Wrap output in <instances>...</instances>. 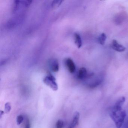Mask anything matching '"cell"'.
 Masks as SVG:
<instances>
[{"instance_id": "7", "label": "cell", "mask_w": 128, "mask_h": 128, "mask_svg": "<svg viewBox=\"0 0 128 128\" xmlns=\"http://www.w3.org/2000/svg\"><path fill=\"white\" fill-rule=\"evenodd\" d=\"M79 118H80V114L79 112H75L73 115V119L72 121L70 126L69 128H75L78 124Z\"/></svg>"}, {"instance_id": "11", "label": "cell", "mask_w": 128, "mask_h": 128, "mask_svg": "<svg viewBox=\"0 0 128 128\" xmlns=\"http://www.w3.org/2000/svg\"><path fill=\"white\" fill-rule=\"evenodd\" d=\"M12 109L11 104L10 102H6L5 104V111L6 113H9Z\"/></svg>"}, {"instance_id": "3", "label": "cell", "mask_w": 128, "mask_h": 128, "mask_svg": "<svg viewBox=\"0 0 128 128\" xmlns=\"http://www.w3.org/2000/svg\"><path fill=\"white\" fill-rule=\"evenodd\" d=\"M111 46L113 50L118 52H123L126 50V48L124 46L119 44L118 42L115 40L112 41Z\"/></svg>"}, {"instance_id": "1", "label": "cell", "mask_w": 128, "mask_h": 128, "mask_svg": "<svg viewBox=\"0 0 128 128\" xmlns=\"http://www.w3.org/2000/svg\"><path fill=\"white\" fill-rule=\"evenodd\" d=\"M125 101L126 98L124 96L118 99L109 113L110 117L117 128H121L126 116V111L122 108Z\"/></svg>"}, {"instance_id": "14", "label": "cell", "mask_w": 128, "mask_h": 128, "mask_svg": "<svg viewBox=\"0 0 128 128\" xmlns=\"http://www.w3.org/2000/svg\"><path fill=\"white\" fill-rule=\"evenodd\" d=\"M30 120L29 119H26L25 121V126L24 128H30Z\"/></svg>"}, {"instance_id": "12", "label": "cell", "mask_w": 128, "mask_h": 128, "mask_svg": "<svg viewBox=\"0 0 128 128\" xmlns=\"http://www.w3.org/2000/svg\"><path fill=\"white\" fill-rule=\"evenodd\" d=\"M64 126V122L62 120H58L56 124V128H62Z\"/></svg>"}, {"instance_id": "9", "label": "cell", "mask_w": 128, "mask_h": 128, "mask_svg": "<svg viewBox=\"0 0 128 128\" xmlns=\"http://www.w3.org/2000/svg\"><path fill=\"white\" fill-rule=\"evenodd\" d=\"M74 42L78 48H80L82 46V38L78 34L75 33L74 34Z\"/></svg>"}, {"instance_id": "15", "label": "cell", "mask_w": 128, "mask_h": 128, "mask_svg": "<svg viewBox=\"0 0 128 128\" xmlns=\"http://www.w3.org/2000/svg\"><path fill=\"white\" fill-rule=\"evenodd\" d=\"M62 1H60V0H58V1H54V2L53 3V6H59L61 4V2Z\"/></svg>"}, {"instance_id": "6", "label": "cell", "mask_w": 128, "mask_h": 128, "mask_svg": "<svg viewBox=\"0 0 128 128\" xmlns=\"http://www.w3.org/2000/svg\"><path fill=\"white\" fill-rule=\"evenodd\" d=\"M66 65L69 72L71 73H73L75 72L76 69L75 65L73 60L70 59L68 58L66 60Z\"/></svg>"}, {"instance_id": "8", "label": "cell", "mask_w": 128, "mask_h": 128, "mask_svg": "<svg viewBox=\"0 0 128 128\" xmlns=\"http://www.w3.org/2000/svg\"><path fill=\"white\" fill-rule=\"evenodd\" d=\"M87 71L84 67H82L79 69L78 74V78L80 79H83L88 77Z\"/></svg>"}, {"instance_id": "5", "label": "cell", "mask_w": 128, "mask_h": 128, "mask_svg": "<svg viewBox=\"0 0 128 128\" xmlns=\"http://www.w3.org/2000/svg\"><path fill=\"white\" fill-rule=\"evenodd\" d=\"M49 66L52 72H57L59 70V64L58 61L55 59H51L49 61Z\"/></svg>"}, {"instance_id": "16", "label": "cell", "mask_w": 128, "mask_h": 128, "mask_svg": "<svg viewBox=\"0 0 128 128\" xmlns=\"http://www.w3.org/2000/svg\"><path fill=\"white\" fill-rule=\"evenodd\" d=\"M4 112L3 111L0 110V118L2 117V116L4 114Z\"/></svg>"}, {"instance_id": "13", "label": "cell", "mask_w": 128, "mask_h": 128, "mask_svg": "<svg viewBox=\"0 0 128 128\" xmlns=\"http://www.w3.org/2000/svg\"><path fill=\"white\" fill-rule=\"evenodd\" d=\"M24 120V117L22 115H19L17 118V122L18 125H19L23 122Z\"/></svg>"}, {"instance_id": "2", "label": "cell", "mask_w": 128, "mask_h": 128, "mask_svg": "<svg viewBox=\"0 0 128 128\" xmlns=\"http://www.w3.org/2000/svg\"><path fill=\"white\" fill-rule=\"evenodd\" d=\"M44 83L50 87L54 91H56L58 90V85L56 82L55 78L52 75H49L46 76L43 80Z\"/></svg>"}, {"instance_id": "10", "label": "cell", "mask_w": 128, "mask_h": 128, "mask_svg": "<svg viewBox=\"0 0 128 128\" xmlns=\"http://www.w3.org/2000/svg\"><path fill=\"white\" fill-rule=\"evenodd\" d=\"M107 39V36L104 33H102L100 34L98 38L99 42L102 45H104Z\"/></svg>"}, {"instance_id": "4", "label": "cell", "mask_w": 128, "mask_h": 128, "mask_svg": "<svg viewBox=\"0 0 128 128\" xmlns=\"http://www.w3.org/2000/svg\"><path fill=\"white\" fill-rule=\"evenodd\" d=\"M31 2L32 1H15L14 3V10H18L24 7H27L30 6Z\"/></svg>"}]
</instances>
